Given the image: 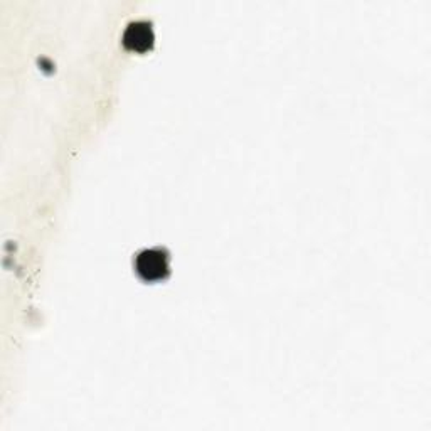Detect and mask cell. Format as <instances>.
Listing matches in <instances>:
<instances>
[{
    "label": "cell",
    "mask_w": 431,
    "mask_h": 431,
    "mask_svg": "<svg viewBox=\"0 0 431 431\" xmlns=\"http://www.w3.org/2000/svg\"><path fill=\"white\" fill-rule=\"evenodd\" d=\"M137 266L145 278H160L167 272V258L162 256V253L157 250L145 251L140 255Z\"/></svg>",
    "instance_id": "cell-1"
},
{
    "label": "cell",
    "mask_w": 431,
    "mask_h": 431,
    "mask_svg": "<svg viewBox=\"0 0 431 431\" xmlns=\"http://www.w3.org/2000/svg\"><path fill=\"white\" fill-rule=\"evenodd\" d=\"M125 44L137 51H144L152 44V33L144 24H133L125 34Z\"/></svg>",
    "instance_id": "cell-2"
}]
</instances>
